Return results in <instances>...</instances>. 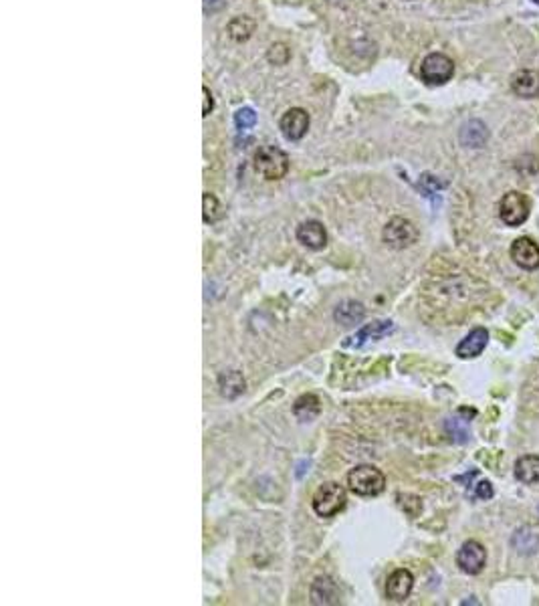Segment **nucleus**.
Wrapping results in <instances>:
<instances>
[{
  "instance_id": "obj_1",
  "label": "nucleus",
  "mask_w": 539,
  "mask_h": 606,
  "mask_svg": "<svg viewBox=\"0 0 539 606\" xmlns=\"http://www.w3.org/2000/svg\"><path fill=\"white\" fill-rule=\"evenodd\" d=\"M348 488L360 498H376L386 488V477L374 465H358L348 473Z\"/></svg>"
},
{
  "instance_id": "obj_2",
  "label": "nucleus",
  "mask_w": 539,
  "mask_h": 606,
  "mask_svg": "<svg viewBox=\"0 0 539 606\" xmlns=\"http://www.w3.org/2000/svg\"><path fill=\"white\" fill-rule=\"evenodd\" d=\"M255 170L265 180H279L289 172V156L277 146H261L255 154Z\"/></svg>"
},
{
  "instance_id": "obj_3",
  "label": "nucleus",
  "mask_w": 539,
  "mask_h": 606,
  "mask_svg": "<svg viewBox=\"0 0 539 606\" xmlns=\"http://www.w3.org/2000/svg\"><path fill=\"white\" fill-rule=\"evenodd\" d=\"M346 501L348 500H346L343 488L340 483L329 481V483H323L321 488L317 489L313 501H311V507L319 517H333L346 507Z\"/></svg>"
},
{
  "instance_id": "obj_4",
  "label": "nucleus",
  "mask_w": 539,
  "mask_h": 606,
  "mask_svg": "<svg viewBox=\"0 0 539 606\" xmlns=\"http://www.w3.org/2000/svg\"><path fill=\"white\" fill-rule=\"evenodd\" d=\"M382 238H384V243H386L388 247H392V249H408L418 241V228L408 218L394 216L384 226Z\"/></svg>"
},
{
  "instance_id": "obj_5",
  "label": "nucleus",
  "mask_w": 539,
  "mask_h": 606,
  "mask_svg": "<svg viewBox=\"0 0 539 606\" xmlns=\"http://www.w3.org/2000/svg\"><path fill=\"white\" fill-rule=\"evenodd\" d=\"M455 75V63L445 53L426 55L420 65V77L426 85H445Z\"/></svg>"
},
{
  "instance_id": "obj_6",
  "label": "nucleus",
  "mask_w": 539,
  "mask_h": 606,
  "mask_svg": "<svg viewBox=\"0 0 539 606\" xmlns=\"http://www.w3.org/2000/svg\"><path fill=\"white\" fill-rule=\"evenodd\" d=\"M529 211H531V204H529V198L523 194V192L511 191L505 194L501 202H499V216L507 226H521L525 221H528Z\"/></svg>"
},
{
  "instance_id": "obj_7",
  "label": "nucleus",
  "mask_w": 539,
  "mask_h": 606,
  "mask_svg": "<svg viewBox=\"0 0 539 606\" xmlns=\"http://www.w3.org/2000/svg\"><path fill=\"white\" fill-rule=\"evenodd\" d=\"M485 564H487V550L477 540H467L463 546L458 547L457 566L465 574H469V576L480 574Z\"/></svg>"
},
{
  "instance_id": "obj_8",
  "label": "nucleus",
  "mask_w": 539,
  "mask_h": 606,
  "mask_svg": "<svg viewBox=\"0 0 539 606\" xmlns=\"http://www.w3.org/2000/svg\"><path fill=\"white\" fill-rule=\"evenodd\" d=\"M279 128L289 142H299L309 130V113L301 107H291L283 113Z\"/></svg>"
},
{
  "instance_id": "obj_9",
  "label": "nucleus",
  "mask_w": 539,
  "mask_h": 606,
  "mask_svg": "<svg viewBox=\"0 0 539 606\" xmlns=\"http://www.w3.org/2000/svg\"><path fill=\"white\" fill-rule=\"evenodd\" d=\"M511 259L525 271H535L539 267V247L529 237L517 238L511 245Z\"/></svg>"
},
{
  "instance_id": "obj_10",
  "label": "nucleus",
  "mask_w": 539,
  "mask_h": 606,
  "mask_svg": "<svg viewBox=\"0 0 539 606\" xmlns=\"http://www.w3.org/2000/svg\"><path fill=\"white\" fill-rule=\"evenodd\" d=\"M414 588V576L406 568H398L388 576L386 596L394 602H404Z\"/></svg>"
},
{
  "instance_id": "obj_11",
  "label": "nucleus",
  "mask_w": 539,
  "mask_h": 606,
  "mask_svg": "<svg viewBox=\"0 0 539 606\" xmlns=\"http://www.w3.org/2000/svg\"><path fill=\"white\" fill-rule=\"evenodd\" d=\"M297 241L307 249L319 251L328 245V231L319 221H305L297 226Z\"/></svg>"
},
{
  "instance_id": "obj_12",
  "label": "nucleus",
  "mask_w": 539,
  "mask_h": 606,
  "mask_svg": "<svg viewBox=\"0 0 539 606\" xmlns=\"http://www.w3.org/2000/svg\"><path fill=\"white\" fill-rule=\"evenodd\" d=\"M390 332H394V323L390 320L366 323L360 332H356V335H352L348 342H343V345H346V348H362L366 342H370V340H380V338H384V335H388Z\"/></svg>"
},
{
  "instance_id": "obj_13",
  "label": "nucleus",
  "mask_w": 539,
  "mask_h": 606,
  "mask_svg": "<svg viewBox=\"0 0 539 606\" xmlns=\"http://www.w3.org/2000/svg\"><path fill=\"white\" fill-rule=\"evenodd\" d=\"M487 344H489V332L485 328H475L465 335V340H460V344L457 345V356L463 360L480 356Z\"/></svg>"
},
{
  "instance_id": "obj_14",
  "label": "nucleus",
  "mask_w": 539,
  "mask_h": 606,
  "mask_svg": "<svg viewBox=\"0 0 539 606\" xmlns=\"http://www.w3.org/2000/svg\"><path fill=\"white\" fill-rule=\"evenodd\" d=\"M511 89L517 97L533 99L539 96V73L533 69H521L511 77Z\"/></svg>"
},
{
  "instance_id": "obj_15",
  "label": "nucleus",
  "mask_w": 539,
  "mask_h": 606,
  "mask_svg": "<svg viewBox=\"0 0 539 606\" xmlns=\"http://www.w3.org/2000/svg\"><path fill=\"white\" fill-rule=\"evenodd\" d=\"M338 586L328 576H319L311 584V602L313 605H338Z\"/></svg>"
},
{
  "instance_id": "obj_16",
  "label": "nucleus",
  "mask_w": 539,
  "mask_h": 606,
  "mask_svg": "<svg viewBox=\"0 0 539 606\" xmlns=\"http://www.w3.org/2000/svg\"><path fill=\"white\" fill-rule=\"evenodd\" d=\"M246 382L243 378V374L238 370H231V372H224L218 376V390L223 394L224 398L228 400H235L241 394L245 393Z\"/></svg>"
},
{
  "instance_id": "obj_17",
  "label": "nucleus",
  "mask_w": 539,
  "mask_h": 606,
  "mask_svg": "<svg viewBox=\"0 0 539 606\" xmlns=\"http://www.w3.org/2000/svg\"><path fill=\"white\" fill-rule=\"evenodd\" d=\"M515 477L517 481L533 485L539 483V455H525L515 461Z\"/></svg>"
},
{
  "instance_id": "obj_18",
  "label": "nucleus",
  "mask_w": 539,
  "mask_h": 606,
  "mask_svg": "<svg viewBox=\"0 0 539 606\" xmlns=\"http://www.w3.org/2000/svg\"><path fill=\"white\" fill-rule=\"evenodd\" d=\"M487 138H489V131L479 119H470L460 128V142L465 143L467 148H480V146H485Z\"/></svg>"
},
{
  "instance_id": "obj_19",
  "label": "nucleus",
  "mask_w": 539,
  "mask_h": 606,
  "mask_svg": "<svg viewBox=\"0 0 539 606\" xmlns=\"http://www.w3.org/2000/svg\"><path fill=\"white\" fill-rule=\"evenodd\" d=\"M363 315H366V309L358 301H343L341 305H338L336 313H333V318L340 321L341 325H346V328L360 323L363 320Z\"/></svg>"
},
{
  "instance_id": "obj_20",
  "label": "nucleus",
  "mask_w": 539,
  "mask_h": 606,
  "mask_svg": "<svg viewBox=\"0 0 539 606\" xmlns=\"http://www.w3.org/2000/svg\"><path fill=\"white\" fill-rule=\"evenodd\" d=\"M319 410H321V406H319V398H317L316 394H303V396H299L295 400L293 413L301 423L313 420L319 415Z\"/></svg>"
},
{
  "instance_id": "obj_21",
  "label": "nucleus",
  "mask_w": 539,
  "mask_h": 606,
  "mask_svg": "<svg viewBox=\"0 0 539 606\" xmlns=\"http://www.w3.org/2000/svg\"><path fill=\"white\" fill-rule=\"evenodd\" d=\"M255 26H257V23H255L251 16H236V19H233V21L228 23V29H226V31H228L231 39L243 43V41H248L251 35L255 33Z\"/></svg>"
},
{
  "instance_id": "obj_22",
  "label": "nucleus",
  "mask_w": 539,
  "mask_h": 606,
  "mask_svg": "<svg viewBox=\"0 0 539 606\" xmlns=\"http://www.w3.org/2000/svg\"><path fill=\"white\" fill-rule=\"evenodd\" d=\"M202 218L204 223H214L221 218V202L211 192L202 194Z\"/></svg>"
},
{
  "instance_id": "obj_23",
  "label": "nucleus",
  "mask_w": 539,
  "mask_h": 606,
  "mask_svg": "<svg viewBox=\"0 0 539 606\" xmlns=\"http://www.w3.org/2000/svg\"><path fill=\"white\" fill-rule=\"evenodd\" d=\"M291 59V49L287 47V45H283V43H275V45H271L269 51H267V61H269L271 65H287V61Z\"/></svg>"
},
{
  "instance_id": "obj_24",
  "label": "nucleus",
  "mask_w": 539,
  "mask_h": 606,
  "mask_svg": "<svg viewBox=\"0 0 539 606\" xmlns=\"http://www.w3.org/2000/svg\"><path fill=\"white\" fill-rule=\"evenodd\" d=\"M235 123L238 130H248L257 123V113L251 107H243L235 113Z\"/></svg>"
},
{
  "instance_id": "obj_25",
  "label": "nucleus",
  "mask_w": 539,
  "mask_h": 606,
  "mask_svg": "<svg viewBox=\"0 0 539 606\" xmlns=\"http://www.w3.org/2000/svg\"><path fill=\"white\" fill-rule=\"evenodd\" d=\"M475 498H479V500H489V498H493L491 483H489V481H480L477 489H475Z\"/></svg>"
},
{
  "instance_id": "obj_26",
  "label": "nucleus",
  "mask_w": 539,
  "mask_h": 606,
  "mask_svg": "<svg viewBox=\"0 0 539 606\" xmlns=\"http://www.w3.org/2000/svg\"><path fill=\"white\" fill-rule=\"evenodd\" d=\"M202 94H204V107H202V116H204V118H208V116H211L212 107H214V99H212L211 89H208L206 85L202 87Z\"/></svg>"
},
{
  "instance_id": "obj_27",
  "label": "nucleus",
  "mask_w": 539,
  "mask_h": 606,
  "mask_svg": "<svg viewBox=\"0 0 539 606\" xmlns=\"http://www.w3.org/2000/svg\"><path fill=\"white\" fill-rule=\"evenodd\" d=\"M224 0H204V11L208 12H214L218 11V9H223Z\"/></svg>"
},
{
  "instance_id": "obj_28",
  "label": "nucleus",
  "mask_w": 539,
  "mask_h": 606,
  "mask_svg": "<svg viewBox=\"0 0 539 606\" xmlns=\"http://www.w3.org/2000/svg\"><path fill=\"white\" fill-rule=\"evenodd\" d=\"M533 2H535V4H539V0H533Z\"/></svg>"
}]
</instances>
